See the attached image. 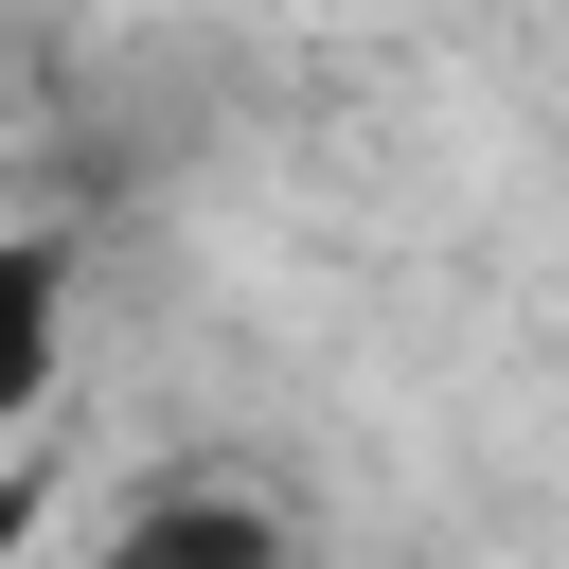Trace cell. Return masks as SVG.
<instances>
[{"instance_id":"obj_1","label":"cell","mask_w":569,"mask_h":569,"mask_svg":"<svg viewBox=\"0 0 569 569\" xmlns=\"http://www.w3.org/2000/svg\"><path fill=\"white\" fill-rule=\"evenodd\" d=\"M53 373H71V231H18V213H0V427H36ZM0 462H18V445H0Z\"/></svg>"},{"instance_id":"obj_2","label":"cell","mask_w":569,"mask_h":569,"mask_svg":"<svg viewBox=\"0 0 569 569\" xmlns=\"http://www.w3.org/2000/svg\"><path fill=\"white\" fill-rule=\"evenodd\" d=\"M89 569H284V516L267 498H142Z\"/></svg>"},{"instance_id":"obj_3","label":"cell","mask_w":569,"mask_h":569,"mask_svg":"<svg viewBox=\"0 0 569 569\" xmlns=\"http://www.w3.org/2000/svg\"><path fill=\"white\" fill-rule=\"evenodd\" d=\"M36 551V462H0V569Z\"/></svg>"}]
</instances>
